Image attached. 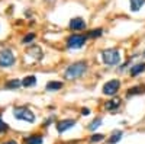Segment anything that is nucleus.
Masks as SVG:
<instances>
[{"mask_svg": "<svg viewBox=\"0 0 145 144\" xmlns=\"http://www.w3.org/2000/svg\"><path fill=\"white\" fill-rule=\"evenodd\" d=\"M129 3H131V10L132 12H138L142 5L145 3V0H129Z\"/></svg>", "mask_w": 145, "mask_h": 144, "instance_id": "16", "label": "nucleus"}, {"mask_svg": "<svg viewBox=\"0 0 145 144\" xmlns=\"http://www.w3.org/2000/svg\"><path fill=\"white\" fill-rule=\"evenodd\" d=\"M142 57H144V58H145V50H144V53H142Z\"/></svg>", "mask_w": 145, "mask_h": 144, "instance_id": "27", "label": "nucleus"}, {"mask_svg": "<svg viewBox=\"0 0 145 144\" xmlns=\"http://www.w3.org/2000/svg\"><path fill=\"white\" fill-rule=\"evenodd\" d=\"M9 130V127H7V124L2 119V116H0V133H5V131H7Z\"/></svg>", "mask_w": 145, "mask_h": 144, "instance_id": "23", "label": "nucleus"}, {"mask_svg": "<svg viewBox=\"0 0 145 144\" xmlns=\"http://www.w3.org/2000/svg\"><path fill=\"white\" fill-rule=\"evenodd\" d=\"M89 114H90L89 108H83V109H81V115H89Z\"/></svg>", "mask_w": 145, "mask_h": 144, "instance_id": "25", "label": "nucleus"}, {"mask_svg": "<svg viewBox=\"0 0 145 144\" xmlns=\"http://www.w3.org/2000/svg\"><path fill=\"white\" fill-rule=\"evenodd\" d=\"M100 125H102V118H96V119H93V121L90 122L89 130H90V131H94V130H97Z\"/></svg>", "mask_w": 145, "mask_h": 144, "instance_id": "19", "label": "nucleus"}, {"mask_svg": "<svg viewBox=\"0 0 145 144\" xmlns=\"http://www.w3.org/2000/svg\"><path fill=\"white\" fill-rule=\"evenodd\" d=\"M33 39H35V34H28L26 37L22 39V42H23V44H29V42L33 41Z\"/></svg>", "mask_w": 145, "mask_h": 144, "instance_id": "22", "label": "nucleus"}, {"mask_svg": "<svg viewBox=\"0 0 145 144\" xmlns=\"http://www.w3.org/2000/svg\"><path fill=\"white\" fill-rule=\"evenodd\" d=\"M87 70V63L86 61H77V63H72L67 67V70L64 71V79L67 80H74L78 79L80 76H83Z\"/></svg>", "mask_w": 145, "mask_h": 144, "instance_id": "1", "label": "nucleus"}, {"mask_svg": "<svg viewBox=\"0 0 145 144\" xmlns=\"http://www.w3.org/2000/svg\"><path fill=\"white\" fill-rule=\"evenodd\" d=\"M52 121H54V116H51V118H48L46 121L44 122V127H48V125H50V124H51Z\"/></svg>", "mask_w": 145, "mask_h": 144, "instance_id": "24", "label": "nucleus"}, {"mask_svg": "<svg viewBox=\"0 0 145 144\" xmlns=\"http://www.w3.org/2000/svg\"><path fill=\"white\" fill-rule=\"evenodd\" d=\"M42 141H44V138L39 134H33V135H29L25 138V144H42Z\"/></svg>", "mask_w": 145, "mask_h": 144, "instance_id": "13", "label": "nucleus"}, {"mask_svg": "<svg viewBox=\"0 0 145 144\" xmlns=\"http://www.w3.org/2000/svg\"><path fill=\"white\" fill-rule=\"evenodd\" d=\"M35 85H36V77L35 76H26L22 80V86H25V87H31V86H35Z\"/></svg>", "mask_w": 145, "mask_h": 144, "instance_id": "15", "label": "nucleus"}, {"mask_svg": "<svg viewBox=\"0 0 145 144\" xmlns=\"http://www.w3.org/2000/svg\"><path fill=\"white\" fill-rule=\"evenodd\" d=\"M119 89H120V82L118 79H112V80H109L107 83H105L103 93L107 95V96H113V95L118 93Z\"/></svg>", "mask_w": 145, "mask_h": 144, "instance_id": "6", "label": "nucleus"}, {"mask_svg": "<svg viewBox=\"0 0 145 144\" xmlns=\"http://www.w3.org/2000/svg\"><path fill=\"white\" fill-rule=\"evenodd\" d=\"M142 71H145V63H138L131 67V76H138Z\"/></svg>", "mask_w": 145, "mask_h": 144, "instance_id": "14", "label": "nucleus"}, {"mask_svg": "<svg viewBox=\"0 0 145 144\" xmlns=\"http://www.w3.org/2000/svg\"><path fill=\"white\" fill-rule=\"evenodd\" d=\"M103 140H105L103 134H93V135H90V143H100Z\"/></svg>", "mask_w": 145, "mask_h": 144, "instance_id": "20", "label": "nucleus"}, {"mask_svg": "<svg viewBox=\"0 0 145 144\" xmlns=\"http://www.w3.org/2000/svg\"><path fill=\"white\" fill-rule=\"evenodd\" d=\"M142 93H145V85H138L131 87L126 92V98H131V96H135V95H142Z\"/></svg>", "mask_w": 145, "mask_h": 144, "instance_id": "10", "label": "nucleus"}, {"mask_svg": "<svg viewBox=\"0 0 145 144\" xmlns=\"http://www.w3.org/2000/svg\"><path fill=\"white\" fill-rule=\"evenodd\" d=\"M20 85H22V82H20L19 79H13V80L7 82L6 87H7V89H18V87H19Z\"/></svg>", "mask_w": 145, "mask_h": 144, "instance_id": "18", "label": "nucleus"}, {"mask_svg": "<svg viewBox=\"0 0 145 144\" xmlns=\"http://www.w3.org/2000/svg\"><path fill=\"white\" fill-rule=\"evenodd\" d=\"M122 135H123V133H122V131L115 130L113 133L110 134V137L107 138V143H109V144H116V143H119L120 140H122Z\"/></svg>", "mask_w": 145, "mask_h": 144, "instance_id": "11", "label": "nucleus"}, {"mask_svg": "<svg viewBox=\"0 0 145 144\" xmlns=\"http://www.w3.org/2000/svg\"><path fill=\"white\" fill-rule=\"evenodd\" d=\"M119 105H120V99H112V101L106 102V109L113 111V109H116V108H118Z\"/></svg>", "mask_w": 145, "mask_h": 144, "instance_id": "17", "label": "nucleus"}, {"mask_svg": "<svg viewBox=\"0 0 145 144\" xmlns=\"http://www.w3.org/2000/svg\"><path fill=\"white\" fill-rule=\"evenodd\" d=\"M16 61L15 54L12 53V50L5 48V50L0 51V67H12Z\"/></svg>", "mask_w": 145, "mask_h": 144, "instance_id": "5", "label": "nucleus"}, {"mask_svg": "<svg viewBox=\"0 0 145 144\" xmlns=\"http://www.w3.org/2000/svg\"><path fill=\"white\" fill-rule=\"evenodd\" d=\"M13 115L16 119L20 121H26V122H33L35 121V114L26 106H18L13 109Z\"/></svg>", "mask_w": 145, "mask_h": 144, "instance_id": "3", "label": "nucleus"}, {"mask_svg": "<svg viewBox=\"0 0 145 144\" xmlns=\"http://www.w3.org/2000/svg\"><path fill=\"white\" fill-rule=\"evenodd\" d=\"M77 124V121L76 119H71V118H67V119H61V121H58L57 122V131L59 134H63V133H65L67 130H70V128H72Z\"/></svg>", "mask_w": 145, "mask_h": 144, "instance_id": "7", "label": "nucleus"}, {"mask_svg": "<svg viewBox=\"0 0 145 144\" xmlns=\"http://www.w3.org/2000/svg\"><path fill=\"white\" fill-rule=\"evenodd\" d=\"M102 60L106 66H116L120 63V53L118 48H107L102 51Z\"/></svg>", "mask_w": 145, "mask_h": 144, "instance_id": "2", "label": "nucleus"}, {"mask_svg": "<svg viewBox=\"0 0 145 144\" xmlns=\"http://www.w3.org/2000/svg\"><path fill=\"white\" fill-rule=\"evenodd\" d=\"M70 28L72 31H83L86 28V22H84L83 18H72L70 20Z\"/></svg>", "mask_w": 145, "mask_h": 144, "instance_id": "8", "label": "nucleus"}, {"mask_svg": "<svg viewBox=\"0 0 145 144\" xmlns=\"http://www.w3.org/2000/svg\"><path fill=\"white\" fill-rule=\"evenodd\" d=\"M28 54L29 55H32L35 60H42V50H41V47H38V45H31L29 48H28Z\"/></svg>", "mask_w": 145, "mask_h": 144, "instance_id": "9", "label": "nucleus"}, {"mask_svg": "<svg viewBox=\"0 0 145 144\" xmlns=\"http://www.w3.org/2000/svg\"><path fill=\"white\" fill-rule=\"evenodd\" d=\"M86 39L87 37L86 35H81V34H74V35H70L65 41V45L67 48H72V50H78L81 48L84 44H86Z\"/></svg>", "mask_w": 145, "mask_h": 144, "instance_id": "4", "label": "nucleus"}, {"mask_svg": "<svg viewBox=\"0 0 145 144\" xmlns=\"http://www.w3.org/2000/svg\"><path fill=\"white\" fill-rule=\"evenodd\" d=\"M3 144H18V143H16L15 140H9V141H5Z\"/></svg>", "mask_w": 145, "mask_h": 144, "instance_id": "26", "label": "nucleus"}, {"mask_svg": "<svg viewBox=\"0 0 145 144\" xmlns=\"http://www.w3.org/2000/svg\"><path fill=\"white\" fill-rule=\"evenodd\" d=\"M102 34H103V29H102V28H97V29H93V31H90L87 37H91V38H97V37H100Z\"/></svg>", "mask_w": 145, "mask_h": 144, "instance_id": "21", "label": "nucleus"}, {"mask_svg": "<svg viewBox=\"0 0 145 144\" xmlns=\"http://www.w3.org/2000/svg\"><path fill=\"white\" fill-rule=\"evenodd\" d=\"M63 86H64L63 82H55V80H52V82H48V83H46V90H50V92L61 90Z\"/></svg>", "mask_w": 145, "mask_h": 144, "instance_id": "12", "label": "nucleus"}]
</instances>
